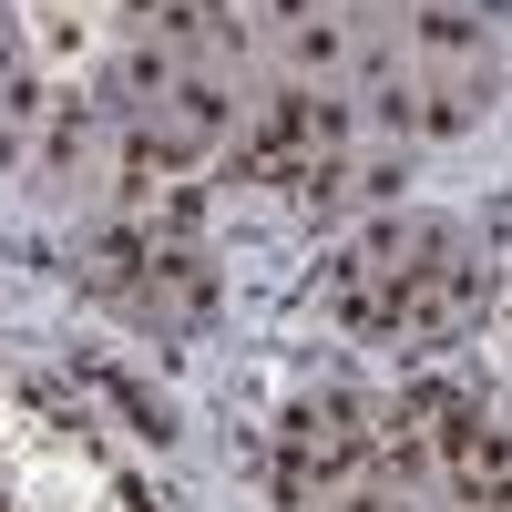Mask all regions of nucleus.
<instances>
[{
	"label": "nucleus",
	"instance_id": "nucleus-1",
	"mask_svg": "<svg viewBox=\"0 0 512 512\" xmlns=\"http://www.w3.org/2000/svg\"><path fill=\"white\" fill-rule=\"evenodd\" d=\"M287 52H297V72H328L349 41H338V21H318V11H308V21H287Z\"/></svg>",
	"mask_w": 512,
	"mask_h": 512
}]
</instances>
